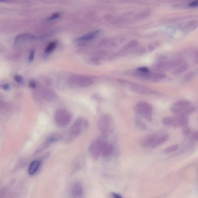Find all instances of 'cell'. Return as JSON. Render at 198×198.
<instances>
[{
    "label": "cell",
    "mask_w": 198,
    "mask_h": 198,
    "mask_svg": "<svg viewBox=\"0 0 198 198\" xmlns=\"http://www.w3.org/2000/svg\"><path fill=\"white\" fill-rule=\"evenodd\" d=\"M34 57H35V52L34 51H31V52L29 57V62H31L33 60Z\"/></svg>",
    "instance_id": "obj_33"
},
{
    "label": "cell",
    "mask_w": 198,
    "mask_h": 198,
    "mask_svg": "<svg viewBox=\"0 0 198 198\" xmlns=\"http://www.w3.org/2000/svg\"><path fill=\"white\" fill-rule=\"evenodd\" d=\"M41 161L39 160H35L33 161L29 165L28 168V173L29 175H35L38 171L41 165Z\"/></svg>",
    "instance_id": "obj_13"
},
{
    "label": "cell",
    "mask_w": 198,
    "mask_h": 198,
    "mask_svg": "<svg viewBox=\"0 0 198 198\" xmlns=\"http://www.w3.org/2000/svg\"><path fill=\"white\" fill-rule=\"evenodd\" d=\"M98 126L100 130L104 136H109L113 132V121L109 115L102 116L99 119Z\"/></svg>",
    "instance_id": "obj_3"
},
{
    "label": "cell",
    "mask_w": 198,
    "mask_h": 198,
    "mask_svg": "<svg viewBox=\"0 0 198 198\" xmlns=\"http://www.w3.org/2000/svg\"><path fill=\"white\" fill-rule=\"evenodd\" d=\"M38 97L40 99H42L47 102H52L55 100L57 96L53 91L45 89L42 90L39 93L38 96Z\"/></svg>",
    "instance_id": "obj_10"
},
{
    "label": "cell",
    "mask_w": 198,
    "mask_h": 198,
    "mask_svg": "<svg viewBox=\"0 0 198 198\" xmlns=\"http://www.w3.org/2000/svg\"><path fill=\"white\" fill-rule=\"evenodd\" d=\"M60 16V13L56 12V13L53 14L49 18V19L51 20H54V19H57L59 18Z\"/></svg>",
    "instance_id": "obj_31"
},
{
    "label": "cell",
    "mask_w": 198,
    "mask_h": 198,
    "mask_svg": "<svg viewBox=\"0 0 198 198\" xmlns=\"http://www.w3.org/2000/svg\"><path fill=\"white\" fill-rule=\"evenodd\" d=\"M157 135L156 134H153L144 138L141 143L142 147L144 148H146L149 146L151 147L157 138Z\"/></svg>",
    "instance_id": "obj_11"
},
{
    "label": "cell",
    "mask_w": 198,
    "mask_h": 198,
    "mask_svg": "<svg viewBox=\"0 0 198 198\" xmlns=\"http://www.w3.org/2000/svg\"><path fill=\"white\" fill-rule=\"evenodd\" d=\"M196 110V109L195 107L193 106H191L190 105L189 106L185 108L181 114L180 115H184L185 116H187L188 115L191 114V113H193Z\"/></svg>",
    "instance_id": "obj_22"
},
{
    "label": "cell",
    "mask_w": 198,
    "mask_h": 198,
    "mask_svg": "<svg viewBox=\"0 0 198 198\" xmlns=\"http://www.w3.org/2000/svg\"><path fill=\"white\" fill-rule=\"evenodd\" d=\"M190 104L191 102L188 100L185 99L180 100L174 103L171 108V110L173 113L180 115L183 110Z\"/></svg>",
    "instance_id": "obj_7"
},
{
    "label": "cell",
    "mask_w": 198,
    "mask_h": 198,
    "mask_svg": "<svg viewBox=\"0 0 198 198\" xmlns=\"http://www.w3.org/2000/svg\"><path fill=\"white\" fill-rule=\"evenodd\" d=\"M195 73L193 72H190L188 73L184 76V80L185 82H188L192 80L194 77Z\"/></svg>",
    "instance_id": "obj_26"
},
{
    "label": "cell",
    "mask_w": 198,
    "mask_h": 198,
    "mask_svg": "<svg viewBox=\"0 0 198 198\" xmlns=\"http://www.w3.org/2000/svg\"><path fill=\"white\" fill-rule=\"evenodd\" d=\"M92 79L87 77H82L75 80V83L79 87H85L90 86L93 83Z\"/></svg>",
    "instance_id": "obj_12"
},
{
    "label": "cell",
    "mask_w": 198,
    "mask_h": 198,
    "mask_svg": "<svg viewBox=\"0 0 198 198\" xmlns=\"http://www.w3.org/2000/svg\"><path fill=\"white\" fill-rule=\"evenodd\" d=\"M111 195H112L113 197V198H123L120 194L115 193V192H112L111 193Z\"/></svg>",
    "instance_id": "obj_36"
},
{
    "label": "cell",
    "mask_w": 198,
    "mask_h": 198,
    "mask_svg": "<svg viewBox=\"0 0 198 198\" xmlns=\"http://www.w3.org/2000/svg\"><path fill=\"white\" fill-rule=\"evenodd\" d=\"M100 32V31L97 30L92 32L91 33H89L87 35H85V36H81L78 38L76 39V41H87L89 40L93 39L95 36L98 35V34Z\"/></svg>",
    "instance_id": "obj_19"
},
{
    "label": "cell",
    "mask_w": 198,
    "mask_h": 198,
    "mask_svg": "<svg viewBox=\"0 0 198 198\" xmlns=\"http://www.w3.org/2000/svg\"><path fill=\"white\" fill-rule=\"evenodd\" d=\"M14 79L17 83L19 84L22 83L24 81L23 77L19 75H16L15 76Z\"/></svg>",
    "instance_id": "obj_29"
},
{
    "label": "cell",
    "mask_w": 198,
    "mask_h": 198,
    "mask_svg": "<svg viewBox=\"0 0 198 198\" xmlns=\"http://www.w3.org/2000/svg\"><path fill=\"white\" fill-rule=\"evenodd\" d=\"M188 68V64L187 62H182L177 66L173 71L175 74H180L185 72Z\"/></svg>",
    "instance_id": "obj_17"
},
{
    "label": "cell",
    "mask_w": 198,
    "mask_h": 198,
    "mask_svg": "<svg viewBox=\"0 0 198 198\" xmlns=\"http://www.w3.org/2000/svg\"><path fill=\"white\" fill-rule=\"evenodd\" d=\"M192 139L193 141H197L198 139V133L197 132H195L193 133V135L192 136Z\"/></svg>",
    "instance_id": "obj_35"
},
{
    "label": "cell",
    "mask_w": 198,
    "mask_h": 198,
    "mask_svg": "<svg viewBox=\"0 0 198 198\" xmlns=\"http://www.w3.org/2000/svg\"><path fill=\"white\" fill-rule=\"evenodd\" d=\"M119 82L130 90L135 93L146 95H153L158 94L157 92L141 84L128 81L120 80Z\"/></svg>",
    "instance_id": "obj_2"
},
{
    "label": "cell",
    "mask_w": 198,
    "mask_h": 198,
    "mask_svg": "<svg viewBox=\"0 0 198 198\" xmlns=\"http://www.w3.org/2000/svg\"><path fill=\"white\" fill-rule=\"evenodd\" d=\"M159 43L157 42H155L153 43V44H151L149 46V49L150 51H152L153 50L155 49L156 48L158 47L159 46Z\"/></svg>",
    "instance_id": "obj_28"
},
{
    "label": "cell",
    "mask_w": 198,
    "mask_h": 198,
    "mask_svg": "<svg viewBox=\"0 0 198 198\" xmlns=\"http://www.w3.org/2000/svg\"><path fill=\"white\" fill-rule=\"evenodd\" d=\"M57 45V42L56 41L51 42L45 49V52L46 53H49L52 52L56 47Z\"/></svg>",
    "instance_id": "obj_24"
},
{
    "label": "cell",
    "mask_w": 198,
    "mask_h": 198,
    "mask_svg": "<svg viewBox=\"0 0 198 198\" xmlns=\"http://www.w3.org/2000/svg\"><path fill=\"white\" fill-rule=\"evenodd\" d=\"M169 139V136L168 135H164L158 138H157L151 145V147L152 149L156 148L166 143Z\"/></svg>",
    "instance_id": "obj_15"
},
{
    "label": "cell",
    "mask_w": 198,
    "mask_h": 198,
    "mask_svg": "<svg viewBox=\"0 0 198 198\" xmlns=\"http://www.w3.org/2000/svg\"><path fill=\"white\" fill-rule=\"evenodd\" d=\"M1 87L3 89L5 90H8L10 89V86L8 84H5L1 85Z\"/></svg>",
    "instance_id": "obj_37"
},
{
    "label": "cell",
    "mask_w": 198,
    "mask_h": 198,
    "mask_svg": "<svg viewBox=\"0 0 198 198\" xmlns=\"http://www.w3.org/2000/svg\"><path fill=\"white\" fill-rule=\"evenodd\" d=\"M55 120L57 124L61 127H64L69 123L72 119L70 113L65 109L57 110L54 115Z\"/></svg>",
    "instance_id": "obj_5"
},
{
    "label": "cell",
    "mask_w": 198,
    "mask_h": 198,
    "mask_svg": "<svg viewBox=\"0 0 198 198\" xmlns=\"http://www.w3.org/2000/svg\"><path fill=\"white\" fill-rule=\"evenodd\" d=\"M113 152V147L111 144H109L106 142L103 147L101 154L103 157H108L111 156Z\"/></svg>",
    "instance_id": "obj_16"
},
{
    "label": "cell",
    "mask_w": 198,
    "mask_h": 198,
    "mask_svg": "<svg viewBox=\"0 0 198 198\" xmlns=\"http://www.w3.org/2000/svg\"><path fill=\"white\" fill-rule=\"evenodd\" d=\"M135 124L136 128L140 130H144L146 129V126L140 119L136 118L135 120Z\"/></svg>",
    "instance_id": "obj_23"
},
{
    "label": "cell",
    "mask_w": 198,
    "mask_h": 198,
    "mask_svg": "<svg viewBox=\"0 0 198 198\" xmlns=\"http://www.w3.org/2000/svg\"><path fill=\"white\" fill-rule=\"evenodd\" d=\"M29 86L31 88H35L36 87V84L35 82L31 81L29 83Z\"/></svg>",
    "instance_id": "obj_38"
},
{
    "label": "cell",
    "mask_w": 198,
    "mask_h": 198,
    "mask_svg": "<svg viewBox=\"0 0 198 198\" xmlns=\"http://www.w3.org/2000/svg\"><path fill=\"white\" fill-rule=\"evenodd\" d=\"M139 45V42L137 40H133L129 42L126 44L123 47L122 49L123 52H127L128 51L132 50L135 48Z\"/></svg>",
    "instance_id": "obj_20"
},
{
    "label": "cell",
    "mask_w": 198,
    "mask_h": 198,
    "mask_svg": "<svg viewBox=\"0 0 198 198\" xmlns=\"http://www.w3.org/2000/svg\"><path fill=\"white\" fill-rule=\"evenodd\" d=\"M161 121L163 125L167 126H171V117H164L162 118Z\"/></svg>",
    "instance_id": "obj_27"
},
{
    "label": "cell",
    "mask_w": 198,
    "mask_h": 198,
    "mask_svg": "<svg viewBox=\"0 0 198 198\" xmlns=\"http://www.w3.org/2000/svg\"><path fill=\"white\" fill-rule=\"evenodd\" d=\"M166 77L165 74L162 73H151L149 81L154 82H158L163 80Z\"/></svg>",
    "instance_id": "obj_18"
},
{
    "label": "cell",
    "mask_w": 198,
    "mask_h": 198,
    "mask_svg": "<svg viewBox=\"0 0 198 198\" xmlns=\"http://www.w3.org/2000/svg\"><path fill=\"white\" fill-rule=\"evenodd\" d=\"M188 123L187 116L178 115L176 117H171V126L173 127H184L187 126Z\"/></svg>",
    "instance_id": "obj_8"
},
{
    "label": "cell",
    "mask_w": 198,
    "mask_h": 198,
    "mask_svg": "<svg viewBox=\"0 0 198 198\" xmlns=\"http://www.w3.org/2000/svg\"><path fill=\"white\" fill-rule=\"evenodd\" d=\"M84 190L82 184L79 182L73 184L71 190V198H83Z\"/></svg>",
    "instance_id": "obj_9"
},
{
    "label": "cell",
    "mask_w": 198,
    "mask_h": 198,
    "mask_svg": "<svg viewBox=\"0 0 198 198\" xmlns=\"http://www.w3.org/2000/svg\"><path fill=\"white\" fill-rule=\"evenodd\" d=\"M198 1H193L191 2L189 4V6L191 7H195L198 6Z\"/></svg>",
    "instance_id": "obj_34"
},
{
    "label": "cell",
    "mask_w": 198,
    "mask_h": 198,
    "mask_svg": "<svg viewBox=\"0 0 198 198\" xmlns=\"http://www.w3.org/2000/svg\"><path fill=\"white\" fill-rule=\"evenodd\" d=\"M88 126V122L83 118H79L72 125L70 130L66 137L67 141L73 140L80 135L82 131L87 128Z\"/></svg>",
    "instance_id": "obj_1"
},
{
    "label": "cell",
    "mask_w": 198,
    "mask_h": 198,
    "mask_svg": "<svg viewBox=\"0 0 198 198\" xmlns=\"http://www.w3.org/2000/svg\"><path fill=\"white\" fill-rule=\"evenodd\" d=\"M151 11L150 10H144L142 12L138 14L135 16V18L137 19L140 20V19H144L150 16L151 14Z\"/></svg>",
    "instance_id": "obj_21"
},
{
    "label": "cell",
    "mask_w": 198,
    "mask_h": 198,
    "mask_svg": "<svg viewBox=\"0 0 198 198\" xmlns=\"http://www.w3.org/2000/svg\"><path fill=\"white\" fill-rule=\"evenodd\" d=\"M184 127L183 132H184V134L186 135H189L191 132V130L190 127L188 126H185Z\"/></svg>",
    "instance_id": "obj_30"
},
{
    "label": "cell",
    "mask_w": 198,
    "mask_h": 198,
    "mask_svg": "<svg viewBox=\"0 0 198 198\" xmlns=\"http://www.w3.org/2000/svg\"><path fill=\"white\" fill-rule=\"evenodd\" d=\"M179 146L177 144H175L167 147L165 149V152L166 153L169 154L176 151L178 149Z\"/></svg>",
    "instance_id": "obj_25"
},
{
    "label": "cell",
    "mask_w": 198,
    "mask_h": 198,
    "mask_svg": "<svg viewBox=\"0 0 198 198\" xmlns=\"http://www.w3.org/2000/svg\"><path fill=\"white\" fill-rule=\"evenodd\" d=\"M61 136L59 135H57V134L51 135V136L48 138L45 141V143H44L42 146V148H41L40 150L46 148L47 147H48L51 145V144L57 141L59 139H61Z\"/></svg>",
    "instance_id": "obj_14"
},
{
    "label": "cell",
    "mask_w": 198,
    "mask_h": 198,
    "mask_svg": "<svg viewBox=\"0 0 198 198\" xmlns=\"http://www.w3.org/2000/svg\"><path fill=\"white\" fill-rule=\"evenodd\" d=\"M137 71L144 73L150 72V70L147 68L145 67H141L137 69Z\"/></svg>",
    "instance_id": "obj_32"
},
{
    "label": "cell",
    "mask_w": 198,
    "mask_h": 198,
    "mask_svg": "<svg viewBox=\"0 0 198 198\" xmlns=\"http://www.w3.org/2000/svg\"><path fill=\"white\" fill-rule=\"evenodd\" d=\"M106 142L102 139H98L91 144L89 148L90 154L94 160H97L102 153V149Z\"/></svg>",
    "instance_id": "obj_6"
},
{
    "label": "cell",
    "mask_w": 198,
    "mask_h": 198,
    "mask_svg": "<svg viewBox=\"0 0 198 198\" xmlns=\"http://www.w3.org/2000/svg\"><path fill=\"white\" fill-rule=\"evenodd\" d=\"M135 110L137 114L144 117L147 121H152L153 108L150 103L144 101L139 102L135 107Z\"/></svg>",
    "instance_id": "obj_4"
}]
</instances>
